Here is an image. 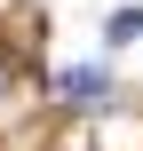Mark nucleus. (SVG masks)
I'll return each mask as SVG.
<instances>
[{
	"label": "nucleus",
	"mask_w": 143,
	"mask_h": 151,
	"mask_svg": "<svg viewBox=\"0 0 143 151\" xmlns=\"http://www.w3.org/2000/svg\"><path fill=\"white\" fill-rule=\"evenodd\" d=\"M88 119H96V151H143V111H127V104H96Z\"/></svg>",
	"instance_id": "1"
},
{
	"label": "nucleus",
	"mask_w": 143,
	"mask_h": 151,
	"mask_svg": "<svg viewBox=\"0 0 143 151\" xmlns=\"http://www.w3.org/2000/svg\"><path fill=\"white\" fill-rule=\"evenodd\" d=\"M64 104H72V111L111 104V72H103V64H72V72H64Z\"/></svg>",
	"instance_id": "2"
},
{
	"label": "nucleus",
	"mask_w": 143,
	"mask_h": 151,
	"mask_svg": "<svg viewBox=\"0 0 143 151\" xmlns=\"http://www.w3.org/2000/svg\"><path fill=\"white\" fill-rule=\"evenodd\" d=\"M103 32H111V48H127V40H135V32H143V8H119V16L103 24Z\"/></svg>",
	"instance_id": "3"
},
{
	"label": "nucleus",
	"mask_w": 143,
	"mask_h": 151,
	"mask_svg": "<svg viewBox=\"0 0 143 151\" xmlns=\"http://www.w3.org/2000/svg\"><path fill=\"white\" fill-rule=\"evenodd\" d=\"M0 96H8V64H0Z\"/></svg>",
	"instance_id": "4"
}]
</instances>
